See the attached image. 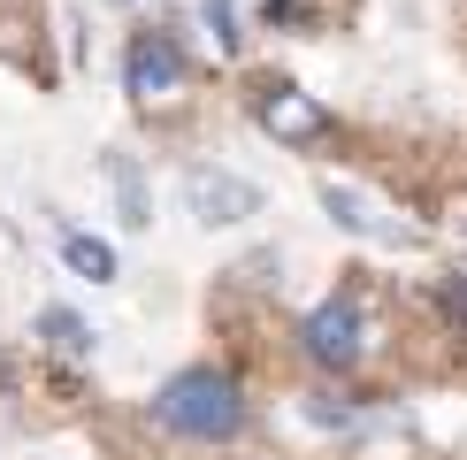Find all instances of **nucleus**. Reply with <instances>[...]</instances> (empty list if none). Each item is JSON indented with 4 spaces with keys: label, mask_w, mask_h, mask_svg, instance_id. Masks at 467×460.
<instances>
[{
    "label": "nucleus",
    "mask_w": 467,
    "mask_h": 460,
    "mask_svg": "<svg viewBox=\"0 0 467 460\" xmlns=\"http://www.w3.org/2000/svg\"><path fill=\"white\" fill-rule=\"evenodd\" d=\"M153 414H161L177 437H200V445H223V437L245 430V399H238V383H230L223 369H184V376H169L161 399H153Z\"/></svg>",
    "instance_id": "nucleus-1"
},
{
    "label": "nucleus",
    "mask_w": 467,
    "mask_h": 460,
    "mask_svg": "<svg viewBox=\"0 0 467 460\" xmlns=\"http://www.w3.org/2000/svg\"><path fill=\"white\" fill-rule=\"evenodd\" d=\"M299 345H306V353L322 361V369H337V376H345V369H360V353H368L360 307H353V299H322L315 315L299 322Z\"/></svg>",
    "instance_id": "nucleus-2"
},
{
    "label": "nucleus",
    "mask_w": 467,
    "mask_h": 460,
    "mask_svg": "<svg viewBox=\"0 0 467 460\" xmlns=\"http://www.w3.org/2000/svg\"><path fill=\"white\" fill-rule=\"evenodd\" d=\"M123 77H130V92H139V100H169V92L184 85L177 38H169V31H139V38H130V54H123Z\"/></svg>",
    "instance_id": "nucleus-3"
},
{
    "label": "nucleus",
    "mask_w": 467,
    "mask_h": 460,
    "mask_svg": "<svg viewBox=\"0 0 467 460\" xmlns=\"http://www.w3.org/2000/svg\"><path fill=\"white\" fill-rule=\"evenodd\" d=\"M184 200L200 223H245L261 215V192H253L245 177H230V169H184Z\"/></svg>",
    "instance_id": "nucleus-4"
},
{
    "label": "nucleus",
    "mask_w": 467,
    "mask_h": 460,
    "mask_svg": "<svg viewBox=\"0 0 467 460\" xmlns=\"http://www.w3.org/2000/svg\"><path fill=\"white\" fill-rule=\"evenodd\" d=\"M261 131H276L284 146H315V139H329V108L299 85H268L261 92Z\"/></svg>",
    "instance_id": "nucleus-5"
},
{
    "label": "nucleus",
    "mask_w": 467,
    "mask_h": 460,
    "mask_svg": "<svg viewBox=\"0 0 467 460\" xmlns=\"http://www.w3.org/2000/svg\"><path fill=\"white\" fill-rule=\"evenodd\" d=\"M62 261H69L85 284H115V246L92 238V230H62Z\"/></svg>",
    "instance_id": "nucleus-6"
},
{
    "label": "nucleus",
    "mask_w": 467,
    "mask_h": 460,
    "mask_svg": "<svg viewBox=\"0 0 467 460\" xmlns=\"http://www.w3.org/2000/svg\"><path fill=\"white\" fill-rule=\"evenodd\" d=\"M322 207L337 215V230H353V238H399V230L376 223V207H368L360 192H345V184H322Z\"/></svg>",
    "instance_id": "nucleus-7"
},
{
    "label": "nucleus",
    "mask_w": 467,
    "mask_h": 460,
    "mask_svg": "<svg viewBox=\"0 0 467 460\" xmlns=\"http://www.w3.org/2000/svg\"><path fill=\"white\" fill-rule=\"evenodd\" d=\"M108 184H115V200H123V223L146 230V223H153V200H146V177H139L130 153H108Z\"/></svg>",
    "instance_id": "nucleus-8"
},
{
    "label": "nucleus",
    "mask_w": 467,
    "mask_h": 460,
    "mask_svg": "<svg viewBox=\"0 0 467 460\" xmlns=\"http://www.w3.org/2000/svg\"><path fill=\"white\" fill-rule=\"evenodd\" d=\"M38 338L54 345V353H92V330H85V315H69V307H47V315H38Z\"/></svg>",
    "instance_id": "nucleus-9"
},
{
    "label": "nucleus",
    "mask_w": 467,
    "mask_h": 460,
    "mask_svg": "<svg viewBox=\"0 0 467 460\" xmlns=\"http://www.w3.org/2000/svg\"><path fill=\"white\" fill-rule=\"evenodd\" d=\"M437 307H444V322H452V330L467 338V261H460V268H444V277H437Z\"/></svg>",
    "instance_id": "nucleus-10"
},
{
    "label": "nucleus",
    "mask_w": 467,
    "mask_h": 460,
    "mask_svg": "<svg viewBox=\"0 0 467 460\" xmlns=\"http://www.w3.org/2000/svg\"><path fill=\"white\" fill-rule=\"evenodd\" d=\"M207 31H215V47L230 54L238 47V8H230V0H207Z\"/></svg>",
    "instance_id": "nucleus-11"
},
{
    "label": "nucleus",
    "mask_w": 467,
    "mask_h": 460,
    "mask_svg": "<svg viewBox=\"0 0 467 460\" xmlns=\"http://www.w3.org/2000/svg\"><path fill=\"white\" fill-rule=\"evenodd\" d=\"M268 24H306V0H268Z\"/></svg>",
    "instance_id": "nucleus-12"
}]
</instances>
